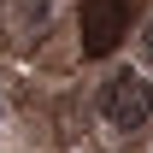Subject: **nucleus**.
<instances>
[{
    "label": "nucleus",
    "instance_id": "1",
    "mask_svg": "<svg viewBox=\"0 0 153 153\" xmlns=\"http://www.w3.org/2000/svg\"><path fill=\"white\" fill-rule=\"evenodd\" d=\"M100 118L112 130H141L153 118V82L141 71H112L106 88H100Z\"/></svg>",
    "mask_w": 153,
    "mask_h": 153
},
{
    "label": "nucleus",
    "instance_id": "2",
    "mask_svg": "<svg viewBox=\"0 0 153 153\" xmlns=\"http://www.w3.org/2000/svg\"><path fill=\"white\" fill-rule=\"evenodd\" d=\"M130 30V0H82V53L106 59Z\"/></svg>",
    "mask_w": 153,
    "mask_h": 153
},
{
    "label": "nucleus",
    "instance_id": "3",
    "mask_svg": "<svg viewBox=\"0 0 153 153\" xmlns=\"http://www.w3.org/2000/svg\"><path fill=\"white\" fill-rule=\"evenodd\" d=\"M141 53L153 59V24H147V30H141Z\"/></svg>",
    "mask_w": 153,
    "mask_h": 153
}]
</instances>
